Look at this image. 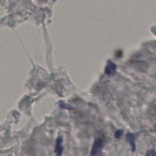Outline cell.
Wrapping results in <instances>:
<instances>
[{"label": "cell", "instance_id": "cell-5", "mask_svg": "<svg viewBox=\"0 0 156 156\" xmlns=\"http://www.w3.org/2000/svg\"><path fill=\"white\" fill-rule=\"evenodd\" d=\"M123 134V130L118 129V130L116 131L115 132V134H114L115 138H117V139H118V138H121V137L122 136Z\"/></svg>", "mask_w": 156, "mask_h": 156}, {"label": "cell", "instance_id": "cell-2", "mask_svg": "<svg viewBox=\"0 0 156 156\" xmlns=\"http://www.w3.org/2000/svg\"><path fill=\"white\" fill-rule=\"evenodd\" d=\"M137 134L132 132H128L126 135V140L129 143L131 146V150L133 152L136 151L135 140L137 137Z\"/></svg>", "mask_w": 156, "mask_h": 156}, {"label": "cell", "instance_id": "cell-3", "mask_svg": "<svg viewBox=\"0 0 156 156\" xmlns=\"http://www.w3.org/2000/svg\"><path fill=\"white\" fill-rule=\"evenodd\" d=\"M63 138L61 136H58L56 140V145L55 152L56 156H62L64 152V146L62 145Z\"/></svg>", "mask_w": 156, "mask_h": 156}, {"label": "cell", "instance_id": "cell-1", "mask_svg": "<svg viewBox=\"0 0 156 156\" xmlns=\"http://www.w3.org/2000/svg\"><path fill=\"white\" fill-rule=\"evenodd\" d=\"M104 142L105 140L101 137L95 139L90 151L91 156H105L102 152Z\"/></svg>", "mask_w": 156, "mask_h": 156}, {"label": "cell", "instance_id": "cell-7", "mask_svg": "<svg viewBox=\"0 0 156 156\" xmlns=\"http://www.w3.org/2000/svg\"><path fill=\"white\" fill-rule=\"evenodd\" d=\"M154 131H155V132L156 133V124H155V126H154Z\"/></svg>", "mask_w": 156, "mask_h": 156}, {"label": "cell", "instance_id": "cell-4", "mask_svg": "<svg viewBox=\"0 0 156 156\" xmlns=\"http://www.w3.org/2000/svg\"><path fill=\"white\" fill-rule=\"evenodd\" d=\"M59 107L61 109H67V110H71L73 109L72 106L66 105L65 103L63 102H60L59 103Z\"/></svg>", "mask_w": 156, "mask_h": 156}, {"label": "cell", "instance_id": "cell-6", "mask_svg": "<svg viewBox=\"0 0 156 156\" xmlns=\"http://www.w3.org/2000/svg\"><path fill=\"white\" fill-rule=\"evenodd\" d=\"M146 156H156V151L154 149L148 150L146 153Z\"/></svg>", "mask_w": 156, "mask_h": 156}]
</instances>
